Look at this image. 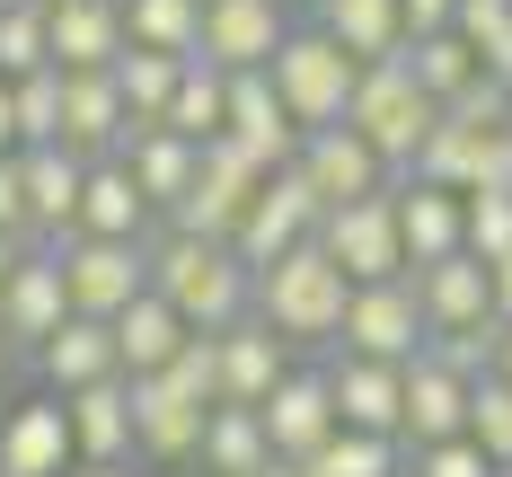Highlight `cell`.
<instances>
[{
    "instance_id": "cell-1",
    "label": "cell",
    "mask_w": 512,
    "mask_h": 477,
    "mask_svg": "<svg viewBox=\"0 0 512 477\" xmlns=\"http://www.w3.org/2000/svg\"><path fill=\"white\" fill-rule=\"evenodd\" d=\"M345 265L327 257L318 239H301V248H283L274 265H256V292L248 310L283 336V345H336V327H345Z\"/></svg>"
},
{
    "instance_id": "cell-2",
    "label": "cell",
    "mask_w": 512,
    "mask_h": 477,
    "mask_svg": "<svg viewBox=\"0 0 512 477\" xmlns=\"http://www.w3.org/2000/svg\"><path fill=\"white\" fill-rule=\"evenodd\" d=\"M151 292H159V301H177V318H186V327H230V318H248L256 274L239 265V248H230V239L159 230V239H151Z\"/></svg>"
},
{
    "instance_id": "cell-3",
    "label": "cell",
    "mask_w": 512,
    "mask_h": 477,
    "mask_svg": "<svg viewBox=\"0 0 512 477\" xmlns=\"http://www.w3.org/2000/svg\"><path fill=\"white\" fill-rule=\"evenodd\" d=\"M433 115L442 106L424 98V80L407 71V53H380V62H362L354 71V98H345V124H354L371 151L389 159L398 177L415 168V151H424V133H433Z\"/></svg>"
},
{
    "instance_id": "cell-4",
    "label": "cell",
    "mask_w": 512,
    "mask_h": 477,
    "mask_svg": "<svg viewBox=\"0 0 512 477\" xmlns=\"http://www.w3.org/2000/svg\"><path fill=\"white\" fill-rule=\"evenodd\" d=\"M354 53L336 45V36H327V27H318V18H292V36H283V45H274V62H265V80H274V98L292 106V124H345V98H354Z\"/></svg>"
},
{
    "instance_id": "cell-5",
    "label": "cell",
    "mask_w": 512,
    "mask_h": 477,
    "mask_svg": "<svg viewBox=\"0 0 512 477\" xmlns=\"http://www.w3.org/2000/svg\"><path fill=\"white\" fill-rule=\"evenodd\" d=\"M274 168L256 151H239L230 133H212L204 151H195V186L168 204V230H195V239H230L239 230V212H248V195L265 186Z\"/></svg>"
},
{
    "instance_id": "cell-6",
    "label": "cell",
    "mask_w": 512,
    "mask_h": 477,
    "mask_svg": "<svg viewBox=\"0 0 512 477\" xmlns=\"http://www.w3.org/2000/svg\"><path fill=\"white\" fill-rule=\"evenodd\" d=\"M53 257H62V301H71L80 318H115L142 283H151V239H89V230H62Z\"/></svg>"
},
{
    "instance_id": "cell-7",
    "label": "cell",
    "mask_w": 512,
    "mask_h": 477,
    "mask_svg": "<svg viewBox=\"0 0 512 477\" xmlns=\"http://www.w3.org/2000/svg\"><path fill=\"white\" fill-rule=\"evenodd\" d=\"M318 186H309L301 168H292V159H283V168H274V177H265V186H256L248 195V212H239V230H230V248H239V265H274L283 257V248H301V239H318Z\"/></svg>"
},
{
    "instance_id": "cell-8",
    "label": "cell",
    "mask_w": 512,
    "mask_h": 477,
    "mask_svg": "<svg viewBox=\"0 0 512 477\" xmlns=\"http://www.w3.org/2000/svg\"><path fill=\"white\" fill-rule=\"evenodd\" d=\"M318 248L345 265V283H389V274H407L389 186H380V195H354V204H327L318 212Z\"/></svg>"
},
{
    "instance_id": "cell-9",
    "label": "cell",
    "mask_w": 512,
    "mask_h": 477,
    "mask_svg": "<svg viewBox=\"0 0 512 477\" xmlns=\"http://www.w3.org/2000/svg\"><path fill=\"white\" fill-rule=\"evenodd\" d=\"M336 354H371V363H415L424 354V310H415V283H354L345 292V327H336Z\"/></svg>"
},
{
    "instance_id": "cell-10",
    "label": "cell",
    "mask_w": 512,
    "mask_h": 477,
    "mask_svg": "<svg viewBox=\"0 0 512 477\" xmlns=\"http://www.w3.org/2000/svg\"><path fill=\"white\" fill-rule=\"evenodd\" d=\"M283 36H292V0H204L195 53L212 71H265Z\"/></svg>"
},
{
    "instance_id": "cell-11",
    "label": "cell",
    "mask_w": 512,
    "mask_h": 477,
    "mask_svg": "<svg viewBox=\"0 0 512 477\" xmlns=\"http://www.w3.org/2000/svg\"><path fill=\"white\" fill-rule=\"evenodd\" d=\"M309 186H318V204H354V195H380V186H398V168L362 142L354 124H309L301 151H292Z\"/></svg>"
},
{
    "instance_id": "cell-12",
    "label": "cell",
    "mask_w": 512,
    "mask_h": 477,
    "mask_svg": "<svg viewBox=\"0 0 512 477\" xmlns=\"http://www.w3.org/2000/svg\"><path fill=\"white\" fill-rule=\"evenodd\" d=\"M62 318H71V301H62V257L53 248H27V257L0 274V345L9 354H36Z\"/></svg>"
},
{
    "instance_id": "cell-13",
    "label": "cell",
    "mask_w": 512,
    "mask_h": 477,
    "mask_svg": "<svg viewBox=\"0 0 512 477\" xmlns=\"http://www.w3.org/2000/svg\"><path fill=\"white\" fill-rule=\"evenodd\" d=\"M204 416L212 407H195L168 371H142L133 380V460H195V442H204Z\"/></svg>"
},
{
    "instance_id": "cell-14",
    "label": "cell",
    "mask_w": 512,
    "mask_h": 477,
    "mask_svg": "<svg viewBox=\"0 0 512 477\" xmlns=\"http://www.w3.org/2000/svg\"><path fill=\"white\" fill-rule=\"evenodd\" d=\"M0 477H71V416L53 389L0 407Z\"/></svg>"
},
{
    "instance_id": "cell-15",
    "label": "cell",
    "mask_w": 512,
    "mask_h": 477,
    "mask_svg": "<svg viewBox=\"0 0 512 477\" xmlns=\"http://www.w3.org/2000/svg\"><path fill=\"white\" fill-rule=\"evenodd\" d=\"M389 204H398V248H407V265H433V257H451V248H468V195L460 186L398 177Z\"/></svg>"
},
{
    "instance_id": "cell-16",
    "label": "cell",
    "mask_w": 512,
    "mask_h": 477,
    "mask_svg": "<svg viewBox=\"0 0 512 477\" xmlns=\"http://www.w3.org/2000/svg\"><path fill=\"white\" fill-rule=\"evenodd\" d=\"M265 442H274V460H309L327 433H336V398H327V371H283L274 389H265Z\"/></svg>"
},
{
    "instance_id": "cell-17",
    "label": "cell",
    "mask_w": 512,
    "mask_h": 477,
    "mask_svg": "<svg viewBox=\"0 0 512 477\" xmlns=\"http://www.w3.org/2000/svg\"><path fill=\"white\" fill-rule=\"evenodd\" d=\"M212 363H221V398L212 407H265V389L283 380V336L265 327V318H230V327H212Z\"/></svg>"
},
{
    "instance_id": "cell-18",
    "label": "cell",
    "mask_w": 512,
    "mask_h": 477,
    "mask_svg": "<svg viewBox=\"0 0 512 477\" xmlns=\"http://www.w3.org/2000/svg\"><path fill=\"white\" fill-rule=\"evenodd\" d=\"M407 283H415V310H424V336H451V327L495 318L486 257H468V248H451V257H433V265H407Z\"/></svg>"
},
{
    "instance_id": "cell-19",
    "label": "cell",
    "mask_w": 512,
    "mask_h": 477,
    "mask_svg": "<svg viewBox=\"0 0 512 477\" xmlns=\"http://www.w3.org/2000/svg\"><path fill=\"white\" fill-rule=\"evenodd\" d=\"M71 416V460H133V380L106 371L89 389H53Z\"/></svg>"
},
{
    "instance_id": "cell-20",
    "label": "cell",
    "mask_w": 512,
    "mask_h": 477,
    "mask_svg": "<svg viewBox=\"0 0 512 477\" xmlns=\"http://www.w3.org/2000/svg\"><path fill=\"white\" fill-rule=\"evenodd\" d=\"M53 71H62V62H53ZM124 133H133V115H124V89H115V62H106V71H62V151L106 159Z\"/></svg>"
},
{
    "instance_id": "cell-21",
    "label": "cell",
    "mask_w": 512,
    "mask_h": 477,
    "mask_svg": "<svg viewBox=\"0 0 512 477\" xmlns=\"http://www.w3.org/2000/svg\"><path fill=\"white\" fill-rule=\"evenodd\" d=\"M327 398H336V424H354V433H398V407H407V363L336 354V363H327Z\"/></svg>"
},
{
    "instance_id": "cell-22",
    "label": "cell",
    "mask_w": 512,
    "mask_h": 477,
    "mask_svg": "<svg viewBox=\"0 0 512 477\" xmlns=\"http://www.w3.org/2000/svg\"><path fill=\"white\" fill-rule=\"evenodd\" d=\"M221 133L256 151L265 168H283V159L301 151V124H292V106L274 98V80L265 71H230V106H221Z\"/></svg>"
},
{
    "instance_id": "cell-23",
    "label": "cell",
    "mask_w": 512,
    "mask_h": 477,
    "mask_svg": "<svg viewBox=\"0 0 512 477\" xmlns=\"http://www.w3.org/2000/svg\"><path fill=\"white\" fill-rule=\"evenodd\" d=\"M45 45L62 71H106L124 53V0H45Z\"/></svg>"
},
{
    "instance_id": "cell-24",
    "label": "cell",
    "mask_w": 512,
    "mask_h": 477,
    "mask_svg": "<svg viewBox=\"0 0 512 477\" xmlns=\"http://www.w3.org/2000/svg\"><path fill=\"white\" fill-rule=\"evenodd\" d=\"M106 327H115V371H124V380H142V371H168V363H177V345L195 336V327L177 318V301H159L151 283H142L124 310L106 318Z\"/></svg>"
},
{
    "instance_id": "cell-25",
    "label": "cell",
    "mask_w": 512,
    "mask_h": 477,
    "mask_svg": "<svg viewBox=\"0 0 512 477\" xmlns=\"http://www.w3.org/2000/svg\"><path fill=\"white\" fill-rule=\"evenodd\" d=\"M468 433V380L451 363H433V354H415L407 363V407H398V442H451Z\"/></svg>"
},
{
    "instance_id": "cell-26",
    "label": "cell",
    "mask_w": 512,
    "mask_h": 477,
    "mask_svg": "<svg viewBox=\"0 0 512 477\" xmlns=\"http://www.w3.org/2000/svg\"><path fill=\"white\" fill-rule=\"evenodd\" d=\"M71 230H89V239H151V204H142V186H133V168L106 151L89 159V177H80V212H71Z\"/></svg>"
},
{
    "instance_id": "cell-27",
    "label": "cell",
    "mask_w": 512,
    "mask_h": 477,
    "mask_svg": "<svg viewBox=\"0 0 512 477\" xmlns=\"http://www.w3.org/2000/svg\"><path fill=\"white\" fill-rule=\"evenodd\" d=\"M195 151H204V142L168 133V124H133V133L115 142V159L133 168V186H142V204H151V212H168L186 186H195Z\"/></svg>"
},
{
    "instance_id": "cell-28",
    "label": "cell",
    "mask_w": 512,
    "mask_h": 477,
    "mask_svg": "<svg viewBox=\"0 0 512 477\" xmlns=\"http://www.w3.org/2000/svg\"><path fill=\"white\" fill-rule=\"evenodd\" d=\"M27 212H36V239H62L71 230V212H80V177H89V159L80 151H62V142H27Z\"/></svg>"
},
{
    "instance_id": "cell-29",
    "label": "cell",
    "mask_w": 512,
    "mask_h": 477,
    "mask_svg": "<svg viewBox=\"0 0 512 477\" xmlns=\"http://www.w3.org/2000/svg\"><path fill=\"white\" fill-rule=\"evenodd\" d=\"M36 371H45V389H89V380H106V371H115V327L71 310L45 345H36Z\"/></svg>"
},
{
    "instance_id": "cell-30",
    "label": "cell",
    "mask_w": 512,
    "mask_h": 477,
    "mask_svg": "<svg viewBox=\"0 0 512 477\" xmlns=\"http://www.w3.org/2000/svg\"><path fill=\"white\" fill-rule=\"evenodd\" d=\"M309 18L354 53V62H380V53L407 45V0H309Z\"/></svg>"
},
{
    "instance_id": "cell-31",
    "label": "cell",
    "mask_w": 512,
    "mask_h": 477,
    "mask_svg": "<svg viewBox=\"0 0 512 477\" xmlns=\"http://www.w3.org/2000/svg\"><path fill=\"white\" fill-rule=\"evenodd\" d=\"M195 460H204V477H256L265 460H274V442H265L256 407H212V416H204V442H195Z\"/></svg>"
},
{
    "instance_id": "cell-32",
    "label": "cell",
    "mask_w": 512,
    "mask_h": 477,
    "mask_svg": "<svg viewBox=\"0 0 512 477\" xmlns=\"http://www.w3.org/2000/svg\"><path fill=\"white\" fill-rule=\"evenodd\" d=\"M301 477H407V442H398V433H354V424H336V433L301 460Z\"/></svg>"
},
{
    "instance_id": "cell-33",
    "label": "cell",
    "mask_w": 512,
    "mask_h": 477,
    "mask_svg": "<svg viewBox=\"0 0 512 477\" xmlns=\"http://www.w3.org/2000/svg\"><path fill=\"white\" fill-rule=\"evenodd\" d=\"M398 53H407V71L424 80V98H433V106H451V98L468 89V80L486 71V62L468 53V36H460V27H424V36H407Z\"/></svg>"
},
{
    "instance_id": "cell-34",
    "label": "cell",
    "mask_w": 512,
    "mask_h": 477,
    "mask_svg": "<svg viewBox=\"0 0 512 477\" xmlns=\"http://www.w3.org/2000/svg\"><path fill=\"white\" fill-rule=\"evenodd\" d=\"M177 71H186V53L124 45V53H115V89H124V115H133V124H159V115H168V98H177Z\"/></svg>"
},
{
    "instance_id": "cell-35",
    "label": "cell",
    "mask_w": 512,
    "mask_h": 477,
    "mask_svg": "<svg viewBox=\"0 0 512 477\" xmlns=\"http://www.w3.org/2000/svg\"><path fill=\"white\" fill-rule=\"evenodd\" d=\"M221 106H230V71H212L204 53H186V71H177V98H168V133H186V142H212L221 133Z\"/></svg>"
},
{
    "instance_id": "cell-36",
    "label": "cell",
    "mask_w": 512,
    "mask_h": 477,
    "mask_svg": "<svg viewBox=\"0 0 512 477\" xmlns=\"http://www.w3.org/2000/svg\"><path fill=\"white\" fill-rule=\"evenodd\" d=\"M195 27H204V0H124V45L195 53Z\"/></svg>"
},
{
    "instance_id": "cell-37",
    "label": "cell",
    "mask_w": 512,
    "mask_h": 477,
    "mask_svg": "<svg viewBox=\"0 0 512 477\" xmlns=\"http://www.w3.org/2000/svg\"><path fill=\"white\" fill-rule=\"evenodd\" d=\"M468 442H477L495 469H512V380L504 371H477V380H468Z\"/></svg>"
},
{
    "instance_id": "cell-38",
    "label": "cell",
    "mask_w": 512,
    "mask_h": 477,
    "mask_svg": "<svg viewBox=\"0 0 512 477\" xmlns=\"http://www.w3.org/2000/svg\"><path fill=\"white\" fill-rule=\"evenodd\" d=\"M9 124H18V151L27 142H62V71H27V80H9Z\"/></svg>"
},
{
    "instance_id": "cell-39",
    "label": "cell",
    "mask_w": 512,
    "mask_h": 477,
    "mask_svg": "<svg viewBox=\"0 0 512 477\" xmlns=\"http://www.w3.org/2000/svg\"><path fill=\"white\" fill-rule=\"evenodd\" d=\"M53 45H45V0H18V9H0V80H27V71H45Z\"/></svg>"
},
{
    "instance_id": "cell-40",
    "label": "cell",
    "mask_w": 512,
    "mask_h": 477,
    "mask_svg": "<svg viewBox=\"0 0 512 477\" xmlns=\"http://www.w3.org/2000/svg\"><path fill=\"white\" fill-rule=\"evenodd\" d=\"M407 477H504L468 433H451V442H415L407 451Z\"/></svg>"
},
{
    "instance_id": "cell-41",
    "label": "cell",
    "mask_w": 512,
    "mask_h": 477,
    "mask_svg": "<svg viewBox=\"0 0 512 477\" xmlns=\"http://www.w3.org/2000/svg\"><path fill=\"white\" fill-rule=\"evenodd\" d=\"M512 248V186H477L468 195V257H504Z\"/></svg>"
},
{
    "instance_id": "cell-42",
    "label": "cell",
    "mask_w": 512,
    "mask_h": 477,
    "mask_svg": "<svg viewBox=\"0 0 512 477\" xmlns=\"http://www.w3.org/2000/svg\"><path fill=\"white\" fill-rule=\"evenodd\" d=\"M0 230L27 239V248H45V239H36V212H27V159L18 151H0Z\"/></svg>"
},
{
    "instance_id": "cell-43",
    "label": "cell",
    "mask_w": 512,
    "mask_h": 477,
    "mask_svg": "<svg viewBox=\"0 0 512 477\" xmlns=\"http://www.w3.org/2000/svg\"><path fill=\"white\" fill-rule=\"evenodd\" d=\"M486 301H495V318L512 327V248H504V257H486Z\"/></svg>"
},
{
    "instance_id": "cell-44",
    "label": "cell",
    "mask_w": 512,
    "mask_h": 477,
    "mask_svg": "<svg viewBox=\"0 0 512 477\" xmlns=\"http://www.w3.org/2000/svg\"><path fill=\"white\" fill-rule=\"evenodd\" d=\"M71 477H133L124 460H71Z\"/></svg>"
},
{
    "instance_id": "cell-45",
    "label": "cell",
    "mask_w": 512,
    "mask_h": 477,
    "mask_svg": "<svg viewBox=\"0 0 512 477\" xmlns=\"http://www.w3.org/2000/svg\"><path fill=\"white\" fill-rule=\"evenodd\" d=\"M0 151H18V124H9V80H0Z\"/></svg>"
},
{
    "instance_id": "cell-46",
    "label": "cell",
    "mask_w": 512,
    "mask_h": 477,
    "mask_svg": "<svg viewBox=\"0 0 512 477\" xmlns=\"http://www.w3.org/2000/svg\"><path fill=\"white\" fill-rule=\"evenodd\" d=\"M18 257H27V239H9V230H0V274H9Z\"/></svg>"
},
{
    "instance_id": "cell-47",
    "label": "cell",
    "mask_w": 512,
    "mask_h": 477,
    "mask_svg": "<svg viewBox=\"0 0 512 477\" xmlns=\"http://www.w3.org/2000/svg\"><path fill=\"white\" fill-rule=\"evenodd\" d=\"M256 477H301V460H265V469H256Z\"/></svg>"
},
{
    "instance_id": "cell-48",
    "label": "cell",
    "mask_w": 512,
    "mask_h": 477,
    "mask_svg": "<svg viewBox=\"0 0 512 477\" xmlns=\"http://www.w3.org/2000/svg\"><path fill=\"white\" fill-rule=\"evenodd\" d=\"M495 371H504V380H512V327H504V354H495Z\"/></svg>"
},
{
    "instance_id": "cell-49",
    "label": "cell",
    "mask_w": 512,
    "mask_h": 477,
    "mask_svg": "<svg viewBox=\"0 0 512 477\" xmlns=\"http://www.w3.org/2000/svg\"><path fill=\"white\" fill-rule=\"evenodd\" d=\"M0 407H9V345H0Z\"/></svg>"
},
{
    "instance_id": "cell-50",
    "label": "cell",
    "mask_w": 512,
    "mask_h": 477,
    "mask_svg": "<svg viewBox=\"0 0 512 477\" xmlns=\"http://www.w3.org/2000/svg\"><path fill=\"white\" fill-rule=\"evenodd\" d=\"M0 9H18V0H0Z\"/></svg>"
},
{
    "instance_id": "cell-51",
    "label": "cell",
    "mask_w": 512,
    "mask_h": 477,
    "mask_svg": "<svg viewBox=\"0 0 512 477\" xmlns=\"http://www.w3.org/2000/svg\"><path fill=\"white\" fill-rule=\"evenodd\" d=\"M504 477H512V469H504Z\"/></svg>"
}]
</instances>
